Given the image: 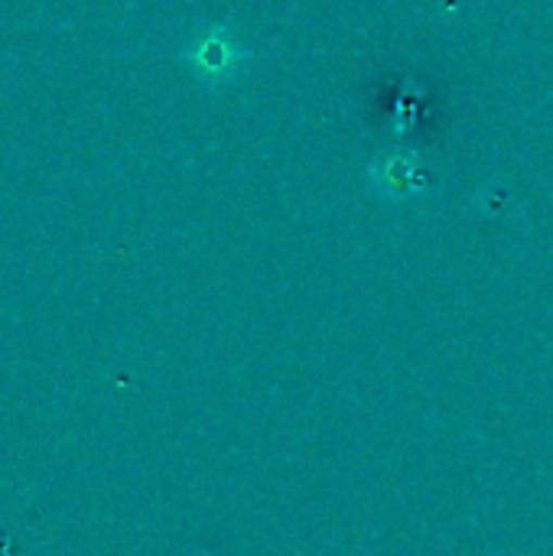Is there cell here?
Listing matches in <instances>:
<instances>
[{
    "label": "cell",
    "instance_id": "cell-1",
    "mask_svg": "<svg viewBox=\"0 0 553 556\" xmlns=\"http://www.w3.org/2000/svg\"><path fill=\"white\" fill-rule=\"evenodd\" d=\"M186 59H189V65L196 68V75L215 81V78L235 75L241 55H238V46L231 42L228 29L215 26V29H205V33L186 49Z\"/></svg>",
    "mask_w": 553,
    "mask_h": 556
}]
</instances>
